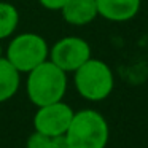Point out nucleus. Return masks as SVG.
<instances>
[{"mask_svg": "<svg viewBox=\"0 0 148 148\" xmlns=\"http://www.w3.org/2000/svg\"><path fill=\"white\" fill-rule=\"evenodd\" d=\"M67 91V73L51 61H45L27 73L26 92L35 107L48 105L64 99Z\"/></svg>", "mask_w": 148, "mask_h": 148, "instance_id": "f257e3e1", "label": "nucleus"}, {"mask_svg": "<svg viewBox=\"0 0 148 148\" xmlns=\"http://www.w3.org/2000/svg\"><path fill=\"white\" fill-rule=\"evenodd\" d=\"M65 137L70 148H105L110 127L97 110L84 108L73 113Z\"/></svg>", "mask_w": 148, "mask_h": 148, "instance_id": "f03ea898", "label": "nucleus"}, {"mask_svg": "<svg viewBox=\"0 0 148 148\" xmlns=\"http://www.w3.org/2000/svg\"><path fill=\"white\" fill-rule=\"evenodd\" d=\"M75 89L83 99L100 102L112 94L115 88L113 72L100 59L89 58L81 67L73 72Z\"/></svg>", "mask_w": 148, "mask_h": 148, "instance_id": "7ed1b4c3", "label": "nucleus"}, {"mask_svg": "<svg viewBox=\"0 0 148 148\" xmlns=\"http://www.w3.org/2000/svg\"><path fill=\"white\" fill-rule=\"evenodd\" d=\"M48 54L49 46L40 34L23 32L8 43L3 58L19 73H29L37 65L48 61Z\"/></svg>", "mask_w": 148, "mask_h": 148, "instance_id": "20e7f679", "label": "nucleus"}, {"mask_svg": "<svg viewBox=\"0 0 148 148\" xmlns=\"http://www.w3.org/2000/svg\"><path fill=\"white\" fill-rule=\"evenodd\" d=\"M91 56V46L81 37H64L49 48L48 59L65 73H73Z\"/></svg>", "mask_w": 148, "mask_h": 148, "instance_id": "39448f33", "label": "nucleus"}, {"mask_svg": "<svg viewBox=\"0 0 148 148\" xmlns=\"http://www.w3.org/2000/svg\"><path fill=\"white\" fill-rule=\"evenodd\" d=\"M73 113V108L62 100L37 107V112L34 115V127L48 137L62 135L67 132Z\"/></svg>", "mask_w": 148, "mask_h": 148, "instance_id": "423d86ee", "label": "nucleus"}, {"mask_svg": "<svg viewBox=\"0 0 148 148\" xmlns=\"http://www.w3.org/2000/svg\"><path fill=\"white\" fill-rule=\"evenodd\" d=\"M97 13L112 23H126L137 16L142 0H96Z\"/></svg>", "mask_w": 148, "mask_h": 148, "instance_id": "0eeeda50", "label": "nucleus"}, {"mask_svg": "<svg viewBox=\"0 0 148 148\" xmlns=\"http://www.w3.org/2000/svg\"><path fill=\"white\" fill-rule=\"evenodd\" d=\"M61 13L65 23L77 27L91 24L99 16L96 0H69L62 7Z\"/></svg>", "mask_w": 148, "mask_h": 148, "instance_id": "6e6552de", "label": "nucleus"}, {"mask_svg": "<svg viewBox=\"0 0 148 148\" xmlns=\"http://www.w3.org/2000/svg\"><path fill=\"white\" fill-rule=\"evenodd\" d=\"M19 84L21 73L5 58H0V103L10 100L18 92Z\"/></svg>", "mask_w": 148, "mask_h": 148, "instance_id": "1a4fd4ad", "label": "nucleus"}, {"mask_svg": "<svg viewBox=\"0 0 148 148\" xmlns=\"http://www.w3.org/2000/svg\"><path fill=\"white\" fill-rule=\"evenodd\" d=\"M19 26V11L10 2H0V40H5L16 32Z\"/></svg>", "mask_w": 148, "mask_h": 148, "instance_id": "9d476101", "label": "nucleus"}, {"mask_svg": "<svg viewBox=\"0 0 148 148\" xmlns=\"http://www.w3.org/2000/svg\"><path fill=\"white\" fill-rule=\"evenodd\" d=\"M26 148H49V137L38 131H34L26 140Z\"/></svg>", "mask_w": 148, "mask_h": 148, "instance_id": "9b49d317", "label": "nucleus"}, {"mask_svg": "<svg viewBox=\"0 0 148 148\" xmlns=\"http://www.w3.org/2000/svg\"><path fill=\"white\" fill-rule=\"evenodd\" d=\"M69 0H38V3L42 5L45 10L49 11H61L62 7L67 3Z\"/></svg>", "mask_w": 148, "mask_h": 148, "instance_id": "f8f14e48", "label": "nucleus"}, {"mask_svg": "<svg viewBox=\"0 0 148 148\" xmlns=\"http://www.w3.org/2000/svg\"><path fill=\"white\" fill-rule=\"evenodd\" d=\"M49 148H70V145H69V142H67L65 134L49 137Z\"/></svg>", "mask_w": 148, "mask_h": 148, "instance_id": "ddd939ff", "label": "nucleus"}, {"mask_svg": "<svg viewBox=\"0 0 148 148\" xmlns=\"http://www.w3.org/2000/svg\"><path fill=\"white\" fill-rule=\"evenodd\" d=\"M0 58H3V46H2V40H0Z\"/></svg>", "mask_w": 148, "mask_h": 148, "instance_id": "4468645a", "label": "nucleus"}]
</instances>
